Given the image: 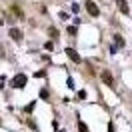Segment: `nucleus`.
Segmentation results:
<instances>
[{
	"label": "nucleus",
	"mask_w": 132,
	"mask_h": 132,
	"mask_svg": "<svg viewBox=\"0 0 132 132\" xmlns=\"http://www.w3.org/2000/svg\"><path fill=\"white\" fill-rule=\"evenodd\" d=\"M100 78H102V82L106 84L110 90H116V82H114V78H112V74H110L108 70H102V72H100Z\"/></svg>",
	"instance_id": "f257e3e1"
},
{
	"label": "nucleus",
	"mask_w": 132,
	"mask_h": 132,
	"mask_svg": "<svg viewBox=\"0 0 132 132\" xmlns=\"http://www.w3.org/2000/svg\"><path fill=\"white\" fill-rule=\"evenodd\" d=\"M58 132H66V130H58Z\"/></svg>",
	"instance_id": "6ab92c4d"
},
{
	"label": "nucleus",
	"mask_w": 132,
	"mask_h": 132,
	"mask_svg": "<svg viewBox=\"0 0 132 132\" xmlns=\"http://www.w3.org/2000/svg\"><path fill=\"white\" fill-rule=\"evenodd\" d=\"M12 14H14V16L18 18V20H24V12H22V8H20V6H16V4H14V6H12Z\"/></svg>",
	"instance_id": "0eeeda50"
},
{
	"label": "nucleus",
	"mask_w": 132,
	"mask_h": 132,
	"mask_svg": "<svg viewBox=\"0 0 132 132\" xmlns=\"http://www.w3.org/2000/svg\"><path fill=\"white\" fill-rule=\"evenodd\" d=\"M78 130H80V132H88V126H86V124L80 120V122H78Z\"/></svg>",
	"instance_id": "9d476101"
},
{
	"label": "nucleus",
	"mask_w": 132,
	"mask_h": 132,
	"mask_svg": "<svg viewBox=\"0 0 132 132\" xmlns=\"http://www.w3.org/2000/svg\"><path fill=\"white\" fill-rule=\"evenodd\" d=\"M48 96H50L48 90H46V88H42V90H40V98H42V100H48Z\"/></svg>",
	"instance_id": "9b49d317"
},
{
	"label": "nucleus",
	"mask_w": 132,
	"mask_h": 132,
	"mask_svg": "<svg viewBox=\"0 0 132 132\" xmlns=\"http://www.w3.org/2000/svg\"><path fill=\"white\" fill-rule=\"evenodd\" d=\"M0 58H4V48L0 46Z\"/></svg>",
	"instance_id": "a211bd4d"
},
{
	"label": "nucleus",
	"mask_w": 132,
	"mask_h": 132,
	"mask_svg": "<svg viewBox=\"0 0 132 132\" xmlns=\"http://www.w3.org/2000/svg\"><path fill=\"white\" fill-rule=\"evenodd\" d=\"M34 108H36V102H30V104H28V106H26L24 110H26V112H32Z\"/></svg>",
	"instance_id": "ddd939ff"
},
{
	"label": "nucleus",
	"mask_w": 132,
	"mask_h": 132,
	"mask_svg": "<svg viewBox=\"0 0 132 132\" xmlns=\"http://www.w3.org/2000/svg\"><path fill=\"white\" fill-rule=\"evenodd\" d=\"M84 6H86V12H88L92 18H98V16H100V8L96 6V2H92V0H86V4H84Z\"/></svg>",
	"instance_id": "f03ea898"
},
{
	"label": "nucleus",
	"mask_w": 132,
	"mask_h": 132,
	"mask_svg": "<svg viewBox=\"0 0 132 132\" xmlns=\"http://www.w3.org/2000/svg\"><path fill=\"white\" fill-rule=\"evenodd\" d=\"M10 38H12L14 42H20L22 38H24V34H22L20 28H10Z\"/></svg>",
	"instance_id": "39448f33"
},
{
	"label": "nucleus",
	"mask_w": 132,
	"mask_h": 132,
	"mask_svg": "<svg viewBox=\"0 0 132 132\" xmlns=\"http://www.w3.org/2000/svg\"><path fill=\"white\" fill-rule=\"evenodd\" d=\"M34 76H36V78H44V76H46V70H38Z\"/></svg>",
	"instance_id": "4468645a"
},
{
	"label": "nucleus",
	"mask_w": 132,
	"mask_h": 132,
	"mask_svg": "<svg viewBox=\"0 0 132 132\" xmlns=\"http://www.w3.org/2000/svg\"><path fill=\"white\" fill-rule=\"evenodd\" d=\"M114 42L118 44V46H124V38L120 36V34H114Z\"/></svg>",
	"instance_id": "1a4fd4ad"
},
{
	"label": "nucleus",
	"mask_w": 132,
	"mask_h": 132,
	"mask_svg": "<svg viewBox=\"0 0 132 132\" xmlns=\"http://www.w3.org/2000/svg\"><path fill=\"white\" fill-rule=\"evenodd\" d=\"M12 86H14V88H24V86H26V76L24 74H18L16 78L12 80Z\"/></svg>",
	"instance_id": "20e7f679"
},
{
	"label": "nucleus",
	"mask_w": 132,
	"mask_h": 132,
	"mask_svg": "<svg viewBox=\"0 0 132 132\" xmlns=\"http://www.w3.org/2000/svg\"><path fill=\"white\" fill-rule=\"evenodd\" d=\"M44 48L52 52V50H54V42H52V40H48V42H46V44H44Z\"/></svg>",
	"instance_id": "f8f14e48"
},
{
	"label": "nucleus",
	"mask_w": 132,
	"mask_h": 132,
	"mask_svg": "<svg viewBox=\"0 0 132 132\" xmlns=\"http://www.w3.org/2000/svg\"><path fill=\"white\" fill-rule=\"evenodd\" d=\"M116 6H118V10H120L122 14H130V6H128L126 0H116Z\"/></svg>",
	"instance_id": "423d86ee"
},
{
	"label": "nucleus",
	"mask_w": 132,
	"mask_h": 132,
	"mask_svg": "<svg viewBox=\"0 0 132 132\" xmlns=\"http://www.w3.org/2000/svg\"><path fill=\"white\" fill-rule=\"evenodd\" d=\"M78 98H80V100H84V98H86V92H84V90H80V92H78Z\"/></svg>",
	"instance_id": "f3484780"
},
{
	"label": "nucleus",
	"mask_w": 132,
	"mask_h": 132,
	"mask_svg": "<svg viewBox=\"0 0 132 132\" xmlns=\"http://www.w3.org/2000/svg\"><path fill=\"white\" fill-rule=\"evenodd\" d=\"M48 34H50V38H52V40H56L58 36H60V34H58V30H56V28H52V26L48 28Z\"/></svg>",
	"instance_id": "6e6552de"
},
{
	"label": "nucleus",
	"mask_w": 132,
	"mask_h": 132,
	"mask_svg": "<svg viewBox=\"0 0 132 132\" xmlns=\"http://www.w3.org/2000/svg\"><path fill=\"white\" fill-rule=\"evenodd\" d=\"M68 34H72V36H74V34H76V26H68Z\"/></svg>",
	"instance_id": "dca6fc26"
},
{
	"label": "nucleus",
	"mask_w": 132,
	"mask_h": 132,
	"mask_svg": "<svg viewBox=\"0 0 132 132\" xmlns=\"http://www.w3.org/2000/svg\"><path fill=\"white\" fill-rule=\"evenodd\" d=\"M28 126H30L32 130H38V126H36V122H34V120H28Z\"/></svg>",
	"instance_id": "2eb2a0df"
},
{
	"label": "nucleus",
	"mask_w": 132,
	"mask_h": 132,
	"mask_svg": "<svg viewBox=\"0 0 132 132\" xmlns=\"http://www.w3.org/2000/svg\"><path fill=\"white\" fill-rule=\"evenodd\" d=\"M64 52H66V56L70 58L72 62H76V64H80V62H82V58H80V54H78V52H76L74 48H66Z\"/></svg>",
	"instance_id": "7ed1b4c3"
}]
</instances>
